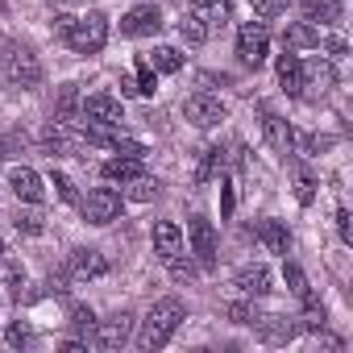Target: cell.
<instances>
[{
    "mask_svg": "<svg viewBox=\"0 0 353 353\" xmlns=\"http://www.w3.org/2000/svg\"><path fill=\"white\" fill-rule=\"evenodd\" d=\"M71 274L75 279H104L108 262H104L100 250H71Z\"/></svg>",
    "mask_w": 353,
    "mask_h": 353,
    "instance_id": "15",
    "label": "cell"
},
{
    "mask_svg": "<svg viewBox=\"0 0 353 353\" xmlns=\"http://www.w3.org/2000/svg\"><path fill=\"white\" fill-rule=\"evenodd\" d=\"M225 312H229V320H233V324H254V320L262 316V312H258L254 303H229Z\"/></svg>",
    "mask_w": 353,
    "mask_h": 353,
    "instance_id": "34",
    "label": "cell"
},
{
    "mask_svg": "<svg viewBox=\"0 0 353 353\" xmlns=\"http://www.w3.org/2000/svg\"><path fill=\"white\" fill-rule=\"evenodd\" d=\"M5 345H9V349H30V345H34V332H30L26 324H9Z\"/></svg>",
    "mask_w": 353,
    "mask_h": 353,
    "instance_id": "33",
    "label": "cell"
},
{
    "mask_svg": "<svg viewBox=\"0 0 353 353\" xmlns=\"http://www.w3.org/2000/svg\"><path fill=\"white\" fill-rule=\"evenodd\" d=\"M158 30H162V13L154 5H137L121 17V34H129V38H154Z\"/></svg>",
    "mask_w": 353,
    "mask_h": 353,
    "instance_id": "11",
    "label": "cell"
},
{
    "mask_svg": "<svg viewBox=\"0 0 353 353\" xmlns=\"http://www.w3.org/2000/svg\"><path fill=\"white\" fill-rule=\"evenodd\" d=\"M183 117H188L196 129H212V125L225 121V100L212 96V92H196V96L183 100Z\"/></svg>",
    "mask_w": 353,
    "mask_h": 353,
    "instance_id": "6",
    "label": "cell"
},
{
    "mask_svg": "<svg viewBox=\"0 0 353 353\" xmlns=\"http://www.w3.org/2000/svg\"><path fill=\"white\" fill-rule=\"evenodd\" d=\"M145 63H150L154 71H162V75H174V71L183 67V54L174 50V46H154V50L145 54Z\"/></svg>",
    "mask_w": 353,
    "mask_h": 353,
    "instance_id": "23",
    "label": "cell"
},
{
    "mask_svg": "<svg viewBox=\"0 0 353 353\" xmlns=\"http://www.w3.org/2000/svg\"><path fill=\"white\" fill-rule=\"evenodd\" d=\"M179 38H183L188 46H204V42H208V26H204L200 17H192V13H188V17L179 21Z\"/></svg>",
    "mask_w": 353,
    "mask_h": 353,
    "instance_id": "26",
    "label": "cell"
},
{
    "mask_svg": "<svg viewBox=\"0 0 353 353\" xmlns=\"http://www.w3.org/2000/svg\"><path fill=\"white\" fill-rule=\"evenodd\" d=\"M9 188H13V196L26 200V204H42V200H46V179H42L34 166H13V170H9Z\"/></svg>",
    "mask_w": 353,
    "mask_h": 353,
    "instance_id": "10",
    "label": "cell"
},
{
    "mask_svg": "<svg viewBox=\"0 0 353 353\" xmlns=\"http://www.w3.org/2000/svg\"><path fill=\"white\" fill-rule=\"evenodd\" d=\"M266 50H270V30L262 21H245L241 34H237V59L245 67H262L266 63Z\"/></svg>",
    "mask_w": 353,
    "mask_h": 353,
    "instance_id": "5",
    "label": "cell"
},
{
    "mask_svg": "<svg viewBox=\"0 0 353 353\" xmlns=\"http://www.w3.org/2000/svg\"><path fill=\"white\" fill-rule=\"evenodd\" d=\"M5 75H9V83L13 88H38L42 83V63H38V54L30 50V46H9L5 50Z\"/></svg>",
    "mask_w": 353,
    "mask_h": 353,
    "instance_id": "3",
    "label": "cell"
},
{
    "mask_svg": "<svg viewBox=\"0 0 353 353\" xmlns=\"http://www.w3.org/2000/svg\"><path fill=\"white\" fill-rule=\"evenodd\" d=\"M336 233H341V241H345V245H353V216H349L345 208L336 212Z\"/></svg>",
    "mask_w": 353,
    "mask_h": 353,
    "instance_id": "38",
    "label": "cell"
},
{
    "mask_svg": "<svg viewBox=\"0 0 353 353\" xmlns=\"http://www.w3.org/2000/svg\"><path fill=\"white\" fill-rule=\"evenodd\" d=\"M54 188H59V200L75 204V188H71V179H67V174H54Z\"/></svg>",
    "mask_w": 353,
    "mask_h": 353,
    "instance_id": "39",
    "label": "cell"
},
{
    "mask_svg": "<svg viewBox=\"0 0 353 353\" xmlns=\"http://www.w3.org/2000/svg\"><path fill=\"white\" fill-rule=\"evenodd\" d=\"M254 5V13H262V17H283L287 13V0H250Z\"/></svg>",
    "mask_w": 353,
    "mask_h": 353,
    "instance_id": "37",
    "label": "cell"
},
{
    "mask_svg": "<svg viewBox=\"0 0 353 353\" xmlns=\"http://www.w3.org/2000/svg\"><path fill=\"white\" fill-rule=\"evenodd\" d=\"M279 83H283L287 96H303V63H299L295 50L279 54Z\"/></svg>",
    "mask_w": 353,
    "mask_h": 353,
    "instance_id": "17",
    "label": "cell"
},
{
    "mask_svg": "<svg viewBox=\"0 0 353 353\" xmlns=\"http://www.w3.org/2000/svg\"><path fill=\"white\" fill-rule=\"evenodd\" d=\"M79 121H88V125H96V129H117V125L125 121V108H121L117 96L96 92V96H88V100L79 104Z\"/></svg>",
    "mask_w": 353,
    "mask_h": 353,
    "instance_id": "4",
    "label": "cell"
},
{
    "mask_svg": "<svg viewBox=\"0 0 353 353\" xmlns=\"http://www.w3.org/2000/svg\"><path fill=\"white\" fill-rule=\"evenodd\" d=\"M188 241H192L196 266H200V270H212V266H216V229H212V221L192 216V221H188Z\"/></svg>",
    "mask_w": 353,
    "mask_h": 353,
    "instance_id": "7",
    "label": "cell"
},
{
    "mask_svg": "<svg viewBox=\"0 0 353 353\" xmlns=\"http://www.w3.org/2000/svg\"><path fill=\"white\" fill-rule=\"evenodd\" d=\"M225 162H229V154H225L221 145H208V150H204V162L196 166V183H208V179H216V174L225 170Z\"/></svg>",
    "mask_w": 353,
    "mask_h": 353,
    "instance_id": "24",
    "label": "cell"
},
{
    "mask_svg": "<svg viewBox=\"0 0 353 353\" xmlns=\"http://www.w3.org/2000/svg\"><path fill=\"white\" fill-rule=\"evenodd\" d=\"M63 38H67V46H71L75 54H96V50H104V42H108V21H104L100 13L71 17V26L63 30Z\"/></svg>",
    "mask_w": 353,
    "mask_h": 353,
    "instance_id": "2",
    "label": "cell"
},
{
    "mask_svg": "<svg viewBox=\"0 0 353 353\" xmlns=\"http://www.w3.org/2000/svg\"><path fill=\"white\" fill-rule=\"evenodd\" d=\"M154 250H158L162 262L174 258V254L183 250V229L174 225V221H158V225H154Z\"/></svg>",
    "mask_w": 353,
    "mask_h": 353,
    "instance_id": "16",
    "label": "cell"
},
{
    "mask_svg": "<svg viewBox=\"0 0 353 353\" xmlns=\"http://www.w3.org/2000/svg\"><path fill=\"white\" fill-rule=\"evenodd\" d=\"M13 225H17V229H21V233H30V237H38V233H42V229H46V225H42V216H38V212H17V221H13Z\"/></svg>",
    "mask_w": 353,
    "mask_h": 353,
    "instance_id": "36",
    "label": "cell"
},
{
    "mask_svg": "<svg viewBox=\"0 0 353 353\" xmlns=\"http://www.w3.org/2000/svg\"><path fill=\"white\" fill-rule=\"evenodd\" d=\"M183 320H188V307H183V299H179V295H166V299H158V303L145 312L141 328H137V349H145V353L162 349V345L174 336V328H179Z\"/></svg>",
    "mask_w": 353,
    "mask_h": 353,
    "instance_id": "1",
    "label": "cell"
},
{
    "mask_svg": "<svg viewBox=\"0 0 353 353\" xmlns=\"http://www.w3.org/2000/svg\"><path fill=\"white\" fill-rule=\"evenodd\" d=\"M258 112H262V129H266L270 145H274L279 154H291V150H295V129H291L279 112H270L266 104H258Z\"/></svg>",
    "mask_w": 353,
    "mask_h": 353,
    "instance_id": "13",
    "label": "cell"
},
{
    "mask_svg": "<svg viewBox=\"0 0 353 353\" xmlns=\"http://www.w3.org/2000/svg\"><path fill=\"white\" fill-rule=\"evenodd\" d=\"M233 13V0H192V17H200L208 30L212 26H225Z\"/></svg>",
    "mask_w": 353,
    "mask_h": 353,
    "instance_id": "19",
    "label": "cell"
},
{
    "mask_svg": "<svg viewBox=\"0 0 353 353\" xmlns=\"http://www.w3.org/2000/svg\"><path fill=\"white\" fill-rule=\"evenodd\" d=\"M133 336V316L129 312H117V316H108V320H96V328H92V341H96V349H121L125 341Z\"/></svg>",
    "mask_w": 353,
    "mask_h": 353,
    "instance_id": "9",
    "label": "cell"
},
{
    "mask_svg": "<svg viewBox=\"0 0 353 353\" xmlns=\"http://www.w3.org/2000/svg\"><path fill=\"white\" fill-rule=\"evenodd\" d=\"M283 46H287V50H316V46H320V30L307 26V21H295V26H287Z\"/></svg>",
    "mask_w": 353,
    "mask_h": 353,
    "instance_id": "21",
    "label": "cell"
},
{
    "mask_svg": "<svg viewBox=\"0 0 353 353\" xmlns=\"http://www.w3.org/2000/svg\"><path fill=\"white\" fill-rule=\"evenodd\" d=\"M233 204H237V200H233V188L221 183V216H233Z\"/></svg>",
    "mask_w": 353,
    "mask_h": 353,
    "instance_id": "40",
    "label": "cell"
},
{
    "mask_svg": "<svg viewBox=\"0 0 353 353\" xmlns=\"http://www.w3.org/2000/svg\"><path fill=\"white\" fill-rule=\"evenodd\" d=\"M0 262H5V241H0Z\"/></svg>",
    "mask_w": 353,
    "mask_h": 353,
    "instance_id": "41",
    "label": "cell"
},
{
    "mask_svg": "<svg viewBox=\"0 0 353 353\" xmlns=\"http://www.w3.org/2000/svg\"><path fill=\"white\" fill-rule=\"evenodd\" d=\"M254 237H258L270 254H287V250H291V233H287L283 221H258V225H254Z\"/></svg>",
    "mask_w": 353,
    "mask_h": 353,
    "instance_id": "18",
    "label": "cell"
},
{
    "mask_svg": "<svg viewBox=\"0 0 353 353\" xmlns=\"http://www.w3.org/2000/svg\"><path fill=\"white\" fill-rule=\"evenodd\" d=\"M254 328H258V336H262L266 345H287V341H295V336L303 332L295 316H258Z\"/></svg>",
    "mask_w": 353,
    "mask_h": 353,
    "instance_id": "12",
    "label": "cell"
},
{
    "mask_svg": "<svg viewBox=\"0 0 353 353\" xmlns=\"http://www.w3.org/2000/svg\"><path fill=\"white\" fill-rule=\"evenodd\" d=\"M332 79H336V75H332L328 63H312V67H303V88H316L320 96L332 88Z\"/></svg>",
    "mask_w": 353,
    "mask_h": 353,
    "instance_id": "25",
    "label": "cell"
},
{
    "mask_svg": "<svg viewBox=\"0 0 353 353\" xmlns=\"http://www.w3.org/2000/svg\"><path fill=\"white\" fill-rule=\"evenodd\" d=\"M71 324H75L79 332H92V328H96V312L83 307V303H75V307H71Z\"/></svg>",
    "mask_w": 353,
    "mask_h": 353,
    "instance_id": "35",
    "label": "cell"
},
{
    "mask_svg": "<svg viewBox=\"0 0 353 353\" xmlns=\"http://www.w3.org/2000/svg\"><path fill=\"white\" fill-rule=\"evenodd\" d=\"M295 200L299 204L316 200V179H312V170H303V166H295Z\"/></svg>",
    "mask_w": 353,
    "mask_h": 353,
    "instance_id": "31",
    "label": "cell"
},
{
    "mask_svg": "<svg viewBox=\"0 0 353 353\" xmlns=\"http://www.w3.org/2000/svg\"><path fill=\"white\" fill-rule=\"evenodd\" d=\"M166 266H170V279H174V283H192V279L200 274V266H196L192 258H183V250L174 254V258H166Z\"/></svg>",
    "mask_w": 353,
    "mask_h": 353,
    "instance_id": "27",
    "label": "cell"
},
{
    "mask_svg": "<svg viewBox=\"0 0 353 353\" xmlns=\"http://www.w3.org/2000/svg\"><path fill=\"white\" fill-rule=\"evenodd\" d=\"M299 13H303V21H307V26H332V21L341 17L336 0H303Z\"/></svg>",
    "mask_w": 353,
    "mask_h": 353,
    "instance_id": "22",
    "label": "cell"
},
{
    "mask_svg": "<svg viewBox=\"0 0 353 353\" xmlns=\"http://www.w3.org/2000/svg\"><path fill=\"white\" fill-rule=\"evenodd\" d=\"M233 287L241 291V295H250V299H262V295H270V270L258 262V266H241L237 270V279H233Z\"/></svg>",
    "mask_w": 353,
    "mask_h": 353,
    "instance_id": "14",
    "label": "cell"
},
{
    "mask_svg": "<svg viewBox=\"0 0 353 353\" xmlns=\"http://www.w3.org/2000/svg\"><path fill=\"white\" fill-rule=\"evenodd\" d=\"M108 145H112L121 158H145V145H141V141H133V137H121V133H112V137H108Z\"/></svg>",
    "mask_w": 353,
    "mask_h": 353,
    "instance_id": "32",
    "label": "cell"
},
{
    "mask_svg": "<svg viewBox=\"0 0 353 353\" xmlns=\"http://www.w3.org/2000/svg\"><path fill=\"white\" fill-rule=\"evenodd\" d=\"M133 83H137V96H154V92H158V71L145 63V54L137 59V79H133Z\"/></svg>",
    "mask_w": 353,
    "mask_h": 353,
    "instance_id": "29",
    "label": "cell"
},
{
    "mask_svg": "<svg viewBox=\"0 0 353 353\" xmlns=\"http://www.w3.org/2000/svg\"><path fill=\"white\" fill-rule=\"evenodd\" d=\"M125 192H129V200H154L158 196V179H150V174H137V179H129L125 183Z\"/></svg>",
    "mask_w": 353,
    "mask_h": 353,
    "instance_id": "28",
    "label": "cell"
},
{
    "mask_svg": "<svg viewBox=\"0 0 353 353\" xmlns=\"http://www.w3.org/2000/svg\"><path fill=\"white\" fill-rule=\"evenodd\" d=\"M117 216H121V192H112V188L88 192V200H83V221L88 225H112Z\"/></svg>",
    "mask_w": 353,
    "mask_h": 353,
    "instance_id": "8",
    "label": "cell"
},
{
    "mask_svg": "<svg viewBox=\"0 0 353 353\" xmlns=\"http://www.w3.org/2000/svg\"><path fill=\"white\" fill-rule=\"evenodd\" d=\"M283 279H287V287H291V295L295 299H312V287H307V279H303V270L299 266H283Z\"/></svg>",
    "mask_w": 353,
    "mask_h": 353,
    "instance_id": "30",
    "label": "cell"
},
{
    "mask_svg": "<svg viewBox=\"0 0 353 353\" xmlns=\"http://www.w3.org/2000/svg\"><path fill=\"white\" fill-rule=\"evenodd\" d=\"M100 174L108 183H129V179H137V174H145V170H141V158H108L100 166Z\"/></svg>",
    "mask_w": 353,
    "mask_h": 353,
    "instance_id": "20",
    "label": "cell"
}]
</instances>
